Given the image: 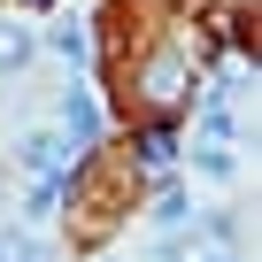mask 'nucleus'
<instances>
[{
  "instance_id": "obj_3",
  "label": "nucleus",
  "mask_w": 262,
  "mask_h": 262,
  "mask_svg": "<svg viewBox=\"0 0 262 262\" xmlns=\"http://www.w3.org/2000/svg\"><path fill=\"white\" fill-rule=\"evenodd\" d=\"M47 47H54V54H70V62H85V31H77V24H54V31H47Z\"/></svg>"
},
{
  "instance_id": "obj_1",
  "label": "nucleus",
  "mask_w": 262,
  "mask_h": 262,
  "mask_svg": "<svg viewBox=\"0 0 262 262\" xmlns=\"http://www.w3.org/2000/svg\"><path fill=\"white\" fill-rule=\"evenodd\" d=\"M16 155H24V170H39V178H62V162H70L77 147H62L54 131H31V139H24Z\"/></svg>"
},
{
  "instance_id": "obj_2",
  "label": "nucleus",
  "mask_w": 262,
  "mask_h": 262,
  "mask_svg": "<svg viewBox=\"0 0 262 262\" xmlns=\"http://www.w3.org/2000/svg\"><path fill=\"white\" fill-rule=\"evenodd\" d=\"M62 116H70L77 139H93V131H100V116H93V100H85V93H70V100H62Z\"/></svg>"
},
{
  "instance_id": "obj_7",
  "label": "nucleus",
  "mask_w": 262,
  "mask_h": 262,
  "mask_svg": "<svg viewBox=\"0 0 262 262\" xmlns=\"http://www.w3.org/2000/svg\"><path fill=\"white\" fill-rule=\"evenodd\" d=\"M170 155H178V139H170L162 123H155V131H147V162H170Z\"/></svg>"
},
{
  "instance_id": "obj_6",
  "label": "nucleus",
  "mask_w": 262,
  "mask_h": 262,
  "mask_svg": "<svg viewBox=\"0 0 262 262\" xmlns=\"http://www.w3.org/2000/svg\"><path fill=\"white\" fill-rule=\"evenodd\" d=\"M54 193H62V178H39V185H31V216H39V224L54 216Z\"/></svg>"
},
{
  "instance_id": "obj_8",
  "label": "nucleus",
  "mask_w": 262,
  "mask_h": 262,
  "mask_svg": "<svg viewBox=\"0 0 262 262\" xmlns=\"http://www.w3.org/2000/svg\"><path fill=\"white\" fill-rule=\"evenodd\" d=\"M147 93H155V100H170V93H178V62H155V85H147Z\"/></svg>"
},
{
  "instance_id": "obj_10",
  "label": "nucleus",
  "mask_w": 262,
  "mask_h": 262,
  "mask_svg": "<svg viewBox=\"0 0 262 262\" xmlns=\"http://www.w3.org/2000/svg\"><path fill=\"white\" fill-rule=\"evenodd\" d=\"M216 262H231V254H216Z\"/></svg>"
},
{
  "instance_id": "obj_5",
  "label": "nucleus",
  "mask_w": 262,
  "mask_h": 262,
  "mask_svg": "<svg viewBox=\"0 0 262 262\" xmlns=\"http://www.w3.org/2000/svg\"><path fill=\"white\" fill-rule=\"evenodd\" d=\"M193 162H201V170H208V178H231V170H239V162H231V155H224V139H208V147H201V155H193Z\"/></svg>"
},
{
  "instance_id": "obj_4",
  "label": "nucleus",
  "mask_w": 262,
  "mask_h": 262,
  "mask_svg": "<svg viewBox=\"0 0 262 262\" xmlns=\"http://www.w3.org/2000/svg\"><path fill=\"white\" fill-rule=\"evenodd\" d=\"M24 54H31V31H16V24H0V62H8V70H16Z\"/></svg>"
},
{
  "instance_id": "obj_9",
  "label": "nucleus",
  "mask_w": 262,
  "mask_h": 262,
  "mask_svg": "<svg viewBox=\"0 0 262 262\" xmlns=\"http://www.w3.org/2000/svg\"><path fill=\"white\" fill-rule=\"evenodd\" d=\"M0 262H8V247H0Z\"/></svg>"
}]
</instances>
